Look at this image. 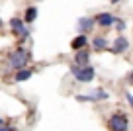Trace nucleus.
I'll use <instances>...</instances> for the list:
<instances>
[{
	"label": "nucleus",
	"mask_w": 133,
	"mask_h": 131,
	"mask_svg": "<svg viewBox=\"0 0 133 131\" xmlns=\"http://www.w3.org/2000/svg\"><path fill=\"white\" fill-rule=\"evenodd\" d=\"M31 61H33L31 49H29L28 45H18L16 43V47H12V49L6 53L2 65H4V69L8 70V73H16V70H20V69L29 67Z\"/></svg>",
	"instance_id": "obj_1"
},
{
	"label": "nucleus",
	"mask_w": 133,
	"mask_h": 131,
	"mask_svg": "<svg viewBox=\"0 0 133 131\" xmlns=\"http://www.w3.org/2000/svg\"><path fill=\"white\" fill-rule=\"evenodd\" d=\"M69 73L75 78V82H78V84H92L96 80V76H98V70H96L94 65H84L82 67V65L71 63L69 65Z\"/></svg>",
	"instance_id": "obj_2"
},
{
	"label": "nucleus",
	"mask_w": 133,
	"mask_h": 131,
	"mask_svg": "<svg viewBox=\"0 0 133 131\" xmlns=\"http://www.w3.org/2000/svg\"><path fill=\"white\" fill-rule=\"evenodd\" d=\"M110 98H112V94L104 86H98V88L84 92V94H75V100L78 104H100V102H108Z\"/></svg>",
	"instance_id": "obj_3"
},
{
	"label": "nucleus",
	"mask_w": 133,
	"mask_h": 131,
	"mask_svg": "<svg viewBox=\"0 0 133 131\" xmlns=\"http://www.w3.org/2000/svg\"><path fill=\"white\" fill-rule=\"evenodd\" d=\"M106 127H108V131H129L131 129V119H129V115L125 112L116 110L108 115Z\"/></svg>",
	"instance_id": "obj_4"
},
{
	"label": "nucleus",
	"mask_w": 133,
	"mask_h": 131,
	"mask_svg": "<svg viewBox=\"0 0 133 131\" xmlns=\"http://www.w3.org/2000/svg\"><path fill=\"white\" fill-rule=\"evenodd\" d=\"M129 49H131V39L125 33H116V37L112 39V45H110V53L121 57V55L129 53Z\"/></svg>",
	"instance_id": "obj_5"
},
{
	"label": "nucleus",
	"mask_w": 133,
	"mask_h": 131,
	"mask_svg": "<svg viewBox=\"0 0 133 131\" xmlns=\"http://www.w3.org/2000/svg\"><path fill=\"white\" fill-rule=\"evenodd\" d=\"M110 45H112V39L106 33H94V35H90V49L94 53H106V51H110Z\"/></svg>",
	"instance_id": "obj_6"
},
{
	"label": "nucleus",
	"mask_w": 133,
	"mask_h": 131,
	"mask_svg": "<svg viewBox=\"0 0 133 131\" xmlns=\"http://www.w3.org/2000/svg\"><path fill=\"white\" fill-rule=\"evenodd\" d=\"M117 14L110 12V10H100L98 14H94V20H96V25L100 29H112L114 28V22H116Z\"/></svg>",
	"instance_id": "obj_7"
},
{
	"label": "nucleus",
	"mask_w": 133,
	"mask_h": 131,
	"mask_svg": "<svg viewBox=\"0 0 133 131\" xmlns=\"http://www.w3.org/2000/svg\"><path fill=\"white\" fill-rule=\"evenodd\" d=\"M98 29L94 16H80L76 20V33H86V35H94V31Z\"/></svg>",
	"instance_id": "obj_8"
},
{
	"label": "nucleus",
	"mask_w": 133,
	"mask_h": 131,
	"mask_svg": "<svg viewBox=\"0 0 133 131\" xmlns=\"http://www.w3.org/2000/svg\"><path fill=\"white\" fill-rule=\"evenodd\" d=\"M6 28H8L10 35L18 39V37L22 35V31L28 28V24L24 22V18H22V16H10V18H8V22H6Z\"/></svg>",
	"instance_id": "obj_9"
},
{
	"label": "nucleus",
	"mask_w": 133,
	"mask_h": 131,
	"mask_svg": "<svg viewBox=\"0 0 133 131\" xmlns=\"http://www.w3.org/2000/svg\"><path fill=\"white\" fill-rule=\"evenodd\" d=\"M86 47H90V35H86V33H76V35L71 37V41H69V49L75 53V51H80V49H86Z\"/></svg>",
	"instance_id": "obj_10"
},
{
	"label": "nucleus",
	"mask_w": 133,
	"mask_h": 131,
	"mask_svg": "<svg viewBox=\"0 0 133 131\" xmlns=\"http://www.w3.org/2000/svg\"><path fill=\"white\" fill-rule=\"evenodd\" d=\"M92 53L94 51L90 49V47H86V49H80V51H75L72 53V61L75 65H92Z\"/></svg>",
	"instance_id": "obj_11"
},
{
	"label": "nucleus",
	"mask_w": 133,
	"mask_h": 131,
	"mask_svg": "<svg viewBox=\"0 0 133 131\" xmlns=\"http://www.w3.org/2000/svg\"><path fill=\"white\" fill-rule=\"evenodd\" d=\"M33 74H35V69H33V67L20 69V70H16V73H12V82H14V84H24V82L31 80Z\"/></svg>",
	"instance_id": "obj_12"
},
{
	"label": "nucleus",
	"mask_w": 133,
	"mask_h": 131,
	"mask_svg": "<svg viewBox=\"0 0 133 131\" xmlns=\"http://www.w3.org/2000/svg\"><path fill=\"white\" fill-rule=\"evenodd\" d=\"M22 18H24V22H25L28 25H33L35 22H37V18H39V8H37L35 4L25 6L24 12H22Z\"/></svg>",
	"instance_id": "obj_13"
},
{
	"label": "nucleus",
	"mask_w": 133,
	"mask_h": 131,
	"mask_svg": "<svg viewBox=\"0 0 133 131\" xmlns=\"http://www.w3.org/2000/svg\"><path fill=\"white\" fill-rule=\"evenodd\" d=\"M127 25H129V22L125 20L123 16H117L112 29H116V33H125V31H127Z\"/></svg>",
	"instance_id": "obj_14"
},
{
	"label": "nucleus",
	"mask_w": 133,
	"mask_h": 131,
	"mask_svg": "<svg viewBox=\"0 0 133 131\" xmlns=\"http://www.w3.org/2000/svg\"><path fill=\"white\" fill-rule=\"evenodd\" d=\"M29 39H31V25H28V28L24 29V31H22V35L18 37V45H28L29 43Z\"/></svg>",
	"instance_id": "obj_15"
},
{
	"label": "nucleus",
	"mask_w": 133,
	"mask_h": 131,
	"mask_svg": "<svg viewBox=\"0 0 133 131\" xmlns=\"http://www.w3.org/2000/svg\"><path fill=\"white\" fill-rule=\"evenodd\" d=\"M123 98H125V104L133 110V92H131V90H125V92H123Z\"/></svg>",
	"instance_id": "obj_16"
},
{
	"label": "nucleus",
	"mask_w": 133,
	"mask_h": 131,
	"mask_svg": "<svg viewBox=\"0 0 133 131\" xmlns=\"http://www.w3.org/2000/svg\"><path fill=\"white\" fill-rule=\"evenodd\" d=\"M125 82H127V86H129V88H133V69L129 70L127 74H125Z\"/></svg>",
	"instance_id": "obj_17"
},
{
	"label": "nucleus",
	"mask_w": 133,
	"mask_h": 131,
	"mask_svg": "<svg viewBox=\"0 0 133 131\" xmlns=\"http://www.w3.org/2000/svg\"><path fill=\"white\" fill-rule=\"evenodd\" d=\"M0 131H18V127L12 125V123H4V125L0 127Z\"/></svg>",
	"instance_id": "obj_18"
},
{
	"label": "nucleus",
	"mask_w": 133,
	"mask_h": 131,
	"mask_svg": "<svg viewBox=\"0 0 133 131\" xmlns=\"http://www.w3.org/2000/svg\"><path fill=\"white\" fill-rule=\"evenodd\" d=\"M6 28V20H4V18H2V16H0V31H2V29H4Z\"/></svg>",
	"instance_id": "obj_19"
},
{
	"label": "nucleus",
	"mask_w": 133,
	"mask_h": 131,
	"mask_svg": "<svg viewBox=\"0 0 133 131\" xmlns=\"http://www.w3.org/2000/svg\"><path fill=\"white\" fill-rule=\"evenodd\" d=\"M108 2H110V4H112V6H117V4H121L123 0H108Z\"/></svg>",
	"instance_id": "obj_20"
},
{
	"label": "nucleus",
	"mask_w": 133,
	"mask_h": 131,
	"mask_svg": "<svg viewBox=\"0 0 133 131\" xmlns=\"http://www.w3.org/2000/svg\"><path fill=\"white\" fill-rule=\"evenodd\" d=\"M4 123H6V121H4V119H2V117H0V127H2V125H4Z\"/></svg>",
	"instance_id": "obj_21"
},
{
	"label": "nucleus",
	"mask_w": 133,
	"mask_h": 131,
	"mask_svg": "<svg viewBox=\"0 0 133 131\" xmlns=\"http://www.w3.org/2000/svg\"><path fill=\"white\" fill-rule=\"evenodd\" d=\"M18 131H20V129H18Z\"/></svg>",
	"instance_id": "obj_22"
}]
</instances>
